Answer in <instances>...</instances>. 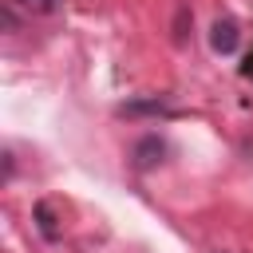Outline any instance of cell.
I'll return each mask as SVG.
<instances>
[{"mask_svg": "<svg viewBox=\"0 0 253 253\" xmlns=\"http://www.w3.org/2000/svg\"><path fill=\"white\" fill-rule=\"evenodd\" d=\"M123 115H170V107L158 103V99H146V103H126Z\"/></svg>", "mask_w": 253, "mask_h": 253, "instance_id": "5b68a950", "label": "cell"}, {"mask_svg": "<svg viewBox=\"0 0 253 253\" xmlns=\"http://www.w3.org/2000/svg\"><path fill=\"white\" fill-rule=\"evenodd\" d=\"M32 217H36V229H40L47 241H55V237H59V213H55V206H51V202H36Z\"/></svg>", "mask_w": 253, "mask_h": 253, "instance_id": "3957f363", "label": "cell"}, {"mask_svg": "<svg viewBox=\"0 0 253 253\" xmlns=\"http://www.w3.org/2000/svg\"><path fill=\"white\" fill-rule=\"evenodd\" d=\"M162 154H166V146H162V138L158 134H146L142 142H134V170H150V166H158L162 162Z\"/></svg>", "mask_w": 253, "mask_h": 253, "instance_id": "6da1fadb", "label": "cell"}, {"mask_svg": "<svg viewBox=\"0 0 253 253\" xmlns=\"http://www.w3.org/2000/svg\"><path fill=\"white\" fill-rule=\"evenodd\" d=\"M8 8H20L28 16H55L63 8V0H8Z\"/></svg>", "mask_w": 253, "mask_h": 253, "instance_id": "277c9868", "label": "cell"}, {"mask_svg": "<svg viewBox=\"0 0 253 253\" xmlns=\"http://www.w3.org/2000/svg\"><path fill=\"white\" fill-rule=\"evenodd\" d=\"M237 24L233 20H217L213 28H210V43H213V51H221V55H229L233 47H237Z\"/></svg>", "mask_w": 253, "mask_h": 253, "instance_id": "7a4b0ae2", "label": "cell"}]
</instances>
